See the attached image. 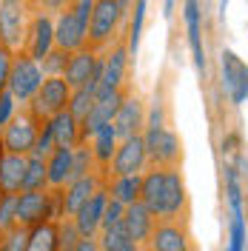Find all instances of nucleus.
I'll list each match as a JSON object with an SVG mask.
<instances>
[{"mask_svg":"<svg viewBox=\"0 0 248 251\" xmlns=\"http://www.w3.org/2000/svg\"><path fill=\"white\" fill-rule=\"evenodd\" d=\"M26 163L29 154H0V188L3 194H20L23 191V177H26Z\"/></svg>","mask_w":248,"mask_h":251,"instance_id":"412c9836","label":"nucleus"},{"mask_svg":"<svg viewBox=\"0 0 248 251\" xmlns=\"http://www.w3.org/2000/svg\"><path fill=\"white\" fill-rule=\"evenodd\" d=\"M149 166V149H146V137L134 134L128 140H120L117 151L111 157V166L106 177H125V174H143Z\"/></svg>","mask_w":248,"mask_h":251,"instance_id":"9d476101","label":"nucleus"},{"mask_svg":"<svg viewBox=\"0 0 248 251\" xmlns=\"http://www.w3.org/2000/svg\"><path fill=\"white\" fill-rule=\"evenodd\" d=\"M100 246L103 251H125L134 240L128 234V228H125V220L123 223H117V226H111V228H100Z\"/></svg>","mask_w":248,"mask_h":251,"instance_id":"c756f323","label":"nucleus"},{"mask_svg":"<svg viewBox=\"0 0 248 251\" xmlns=\"http://www.w3.org/2000/svg\"><path fill=\"white\" fill-rule=\"evenodd\" d=\"M188 211V194H186V180L177 169H163V186H160V197H157L154 214L157 220H180Z\"/></svg>","mask_w":248,"mask_h":251,"instance_id":"39448f33","label":"nucleus"},{"mask_svg":"<svg viewBox=\"0 0 248 251\" xmlns=\"http://www.w3.org/2000/svg\"><path fill=\"white\" fill-rule=\"evenodd\" d=\"M94 97L97 94L94 92H89L86 86H80V89H72V100H69V111L77 117L80 123L89 117V111H92V106H94Z\"/></svg>","mask_w":248,"mask_h":251,"instance_id":"473e14b6","label":"nucleus"},{"mask_svg":"<svg viewBox=\"0 0 248 251\" xmlns=\"http://www.w3.org/2000/svg\"><path fill=\"white\" fill-rule=\"evenodd\" d=\"M51 49H54V20L46 12L43 15H34L31 29H29V40H26V54L40 63Z\"/></svg>","mask_w":248,"mask_h":251,"instance_id":"a211bd4d","label":"nucleus"},{"mask_svg":"<svg viewBox=\"0 0 248 251\" xmlns=\"http://www.w3.org/2000/svg\"><path fill=\"white\" fill-rule=\"evenodd\" d=\"M69 100H72V86L66 83V77H46L40 92L34 94V100L29 103V109L34 111V117L40 123H46L54 114L69 109Z\"/></svg>","mask_w":248,"mask_h":251,"instance_id":"0eeeda50","label":"nucleus"},{"mask_svg":"<svg viewBox=\"0 0 248 251\" xmlns=\"http://www.w3.org/2000/svg\"><path fill=\"white\" fill-rule=\"evenodd\" d=\"M106 180H109V177L103 172H92V174H86V177H80V180H72V183L60 191L63 217H74L80 208L92 200L94 191H100V188L106 186Z\"/></svg>","mask_w":248,"mask_h":251,"instance_id":"f8f14e48","label":"nucleus"},{"mask_svg":"<svg viewBox=\"0 0 248 251\" xmlns=\"http://www.w3.org/2000/svg\"><path fill=\"white\" fill-rule=\"evenodd\" d=\"M63 217V197L54 188H40V191H20L17 194V223L20 226H37L46 220Z\"/></svg>","mask_w":248,"mask_h":251,"instance_id":"f257e3e1","label":"nucleus"},{"mask_svg":"<svg viewBox=\"0 0 248 251\" xmlns=\"http://www.w3.org/2000/svg\"><path fill=\"white\" fill-rule=\"evenodd\" d=\"M17 223V194H3V200H0V234H6V231H12Z\"/></svg>","mask_w":248,"mask_h":251,"instance_id":"c9c22d12","label":"nucleus"},{"mask_svg":"<svg viewBox=\"0 0 248 251\" xmlns=\"http://www.w3.org/2000/svg\"><path fill=\"white\" fill-rule=\"evenodd\" d=\"M146 249L149 251H194V243H191L186 223H180V220H157L154 234H151Z\"/></svg>","mask_w":248,"mask_h":251,"instance_id":"ddd939ff","label":"nucleus"},{"mask_svg":"<svg viewBox=\"0 0 248 251\" xmlns=\"http://www.w3.org/2000/svg\"><path fill=\"white\" fill-rule=\"evenodd\" d=\"M29 251H57V220H46L29 228Z\"/></svg>","mask_w":248,"mask_h":251,"instance_id":"bb28decb","label":"nucleus"},{"mask_svg":"<svg viewBox=\"0 0 248 251\" xmlns=\"http://www.w3.org/2000/svg\"><path fill=\"white\" fill-rule=\"evenodd\" d=\"M163 15H166V20L174 15V0H163Z\"/></svg>","mask_w":248,"mask_h":251,"instance_id":"a18cd8bd","label":"nucleus"},{"mask_svg":"<svg viewBox=\"0 0 248 251\" xmlns=\"http://www.w3.org/2000/svg\"><path fill=\"white\" fill-rule=\"evenodd\" d=\"M0 251H29V228L15 226L12 231L0 234Z\"/></svg>","mask_w":248,"mask_h":251,"instance_id":"f704fd0d","label":"nucleus"},{"mask_svg":"<svg viewBox=\"0 0 248 251\" xmlns=\"http://www.w3.org/2000/svg\"><path fill=\"white\" fill-rule=\"evenodd\" d=\"M37 6H43L49 12H63V9L72 6V0H37Z\"/></svg>","mask_w":248,"mask_h":251,"instance_id":"37998d69","label":"nucleus"},{"mask_svg":"<svg viewBox=\"0 0 248 251\" xmlns=\"http://www.w3.org/2000/svg\"><path fill=\"white\" fill-rule=\"evenodd\" d=\"M120 146V137L114 131V126L106 123L103 128H97L92 137V151H94V163H97V172L109 174V166H111V157Z\"/></svg>","mask_w":248,"mask_h":251,"instance_id":"b1692460","label":"nucleus"},{"mask_svg":"<svg viewBox=\"0 0 248 251\" xmlns=\"http://www.w3.org/2000/svg\"><path fill=\"white\" fill-rule=\"evenodd\" d=\"M0 200H3V188H0Z\"/></svg>","mask_w":248,"mask_h":251,"instance_id":"de8ad7c7","label":"nucleus"},{"mask_svg":"<svg viewBox=\"0 0 248 251\" xmlns=\"http://www.w3.org/2000/svg\"><path fill=\"white\" fill-rule=\"evenodd\" d=\"M15 114H17V100L12 97V92L6 89V92L0 94V131H3V126L9 123Z\"/></svg>","mask_w":248,"mask_h":251,"instance_id":"a19ab883","label":"nucleus"},{"mask_svg":"<svg viewBox=\"0 0 248 251\" xmlns=\"http://www.w3.org/2000/svg\"><path fill=\"white\" fill-rule=\"evenodd\" d=\"M12 63H15V51L0 43V94L9 89V75H12Z\"/></svg>","mask_w":248,"mask_h":251,"instance_id":"58836bf2","label":"nucleus"},{"mask_svg":"<svg viewBox=\"0 0 248 251\" xmlns=\"http://www.w3.org/2000/svg\"><path fill=\"white\" fill-rule=\"evenodd\" d=\"M106 205H109V188L103 186L100 191H94L92 200L74 214L80 234L83 237H97L100 234V226H103V214H106Z\"/></svg>","mask_w":248,"mask_h":251,"instance_id":"f3484780","label":"nucleus"},{"mask_svg":"<svg viewBox=\"0 0 248 251\" xmlns=\"http://www.w3.org/2000/svg\"><path fill=\"white\" fill-rule=\"evenodd\" d=\"M114 131L120 140H128L134 134H143V126H146V109H143V100L140 97H123L120 109L114 114Z\"/></svg>","mask_w":248,"mask_h":251,"instance_id":"2eb2a0df","label":"nucleus"},{"mask_svg":"<svg viewBox=\"0 0 248 251\" xmlns=\"http://www.w3.org/2000/svg\"><path fill=\"white\" fill-rule=\"evenodd\" d=\"M220 77H223V89L228 94L234 106H243L248 100V63L231 51V49H223L220 54Z\"/></svg>","mask_w":248,"mask_h":251,"instance_id":"1a4fd4ad","label":"nucleus"},{"mask_svg":"<svg viewBox=\"0 0 248 251\" xmlns=\"http://www.w3.org/2000/svg\"><path fill=\"white\" fill-rule=\"evenodd\" d=\"M146 6L149 0H137L134 3V17H131V26H128V57H137V49H140V37H143V23H146Z\"/></svg>","mask_w":248,"mask_h":251,"instance_id":"7c9ffc66","label":"nucleus"},{"mask_svg":"<svg viewBox=\"0 0 248 251\" xmlns=\"http://www.w3.org/2000/svg\"><path fill=\"white\" fill-rule=\"evenodd\" d=\"M40 128H43V123L34 117V111H31L29 106H23L9 123L3 126V131H0L3 151H12V154H31L34 146H37V137H40Z\"/></svg>","mask_w":248,"mask_h":251,"instance_id":"7ed1b4c3","label":"nucleus"},{"mask_svg":"<svg viewBox=\"0 0 248 251\" xmlns=\"http://www.w3.org/2000/svg\"><path fill=\"white\" fill-rule=\"evenodd\" d=\"M225 200L231 208V217H246L243 211V183H240V172L234 166H225Z\"/></svg>","mask_w":248,"mask_h":251,"instance_id":"c85d7f7f","label":"nucleus"},{"mask_svg":"<svg viewBox=\"0 0 248 251\" xmlns=\"http://www.w3.org/2000/svg\"><path fill=\"white\" fill-rule=\"evenodd\" d=\"M69 51H63V49H51L46 57L40 60V66H43V72H46V77H63L66 75V66H69Z\"/></svg>","mask_w":248,"mask_h":251,"instance_id":"72a5a7b5","label":"nucleus"},{"mask_svg":"<svg viewBox=\"0 0 248 251\" xmlns=\"http://www.w3.org/2000/svg\"><path fill=\"white\" fill-rule=\"evenodd\" d=\"M146 137V149H149V163L157 169H177L183 160V146L180 137L171 131L169 126H146L143 131Z\"/></svg>","mask_w":248,"mask_h":251,"instance_id":"423d86ee","label":"nucleus"},{"mask_svg":"<svg viewBox=\"0 0 248 251\" xmlns=\"http://www.w3.org/2000/svg\"><path fill=\"white\" fill-rule=\"evenodd\" d=\"M72 163H74V149H54L46 160L49 166V188L63 191L72 183Z\"/></svg>","mask_w":248,"mask_h":251,"instance_id":"393cba45","label":"nucleus"},{"mask_svg":"<svg viewBox=\"0 0 248 251\" xmlns=\"http://www.w3.org/2000/svg\"><path fill=\"white\" fill-rule=\"evenodd\" d=\"M125 66H128V49L125 46H114L109 57H103V80L97 94H109V92H120L125 80Z\"/></svg>","mask_w":248,"mask_h":251,"instance_id":"6ab92c4d","label":"nucleus"},{"mask_svg":"<svg viewBox=\"0 0 248 251\" xmlns=\"http://www.w3.org/2000/svg\"><path fill=\"white\" fill-rule=\"evenodd\" d=\"M86 43H89V23L72 6L63 9L57 23H54V46L69 51V54H74L80 49H86Z\"/></svg>","mask_w":248,"mask_h":251,"instance_id":"9b49d317","label":"nucleus"},{"mask_svg":"<svg viewBox=\"0 0 248 251\" xmlns=\"http://www.w3.org/2000/svg\"><path fill=\"white\" fill-rule=\"evenodd\" d=\"M49 126H51V134H54L57 149H74V146L83 143V123L69 109L60 111V114H54L49 120Z\"/></svg>","mask_w":248,"mask_h":251,"instance_id":"4be33fe9","label":"nucleus"},{"mask_svg":"<svg viewBox=\"0 0 248 251\" xmlns=\"http://www.w3.org/2000/svg\"><path fill=\"white\" fill-rule=\"evenodd\" d=\"M183 17H186V31H188V49L197 72L205 75V49H202V12L200 0H183Z\"/></svg>","mask_w":248,"mask_h":251,"instance_id":"dca6fc26","label":"nucleus"},{"mask_svg":"<svg viewBox=\"0 0 248 251\" xmlns=\"http://www.w3.org/2000/svg\"><path fill=\"white\" fill-rule=\"evenodd\" d=\"M72 251H103V246H100V240H97V237H83Z\"/></svg>","mask_w":248,"mask_h":251,"instance_id":"79ce46f5","label":"nucleus"},{"mask_svg":"<svg viewBox=\"0 0 248 251\" xmlns=\"http://www.w3.org/2000/svg\"><path fill=\"white\" fill-rule=\"evenodd\" d=\"M54 149H57V143H54L51 126H49V120H46V123H43V128H40V137H37V146H34V151H31V154H37V157H43V160H49Z\"/></svg>","mask_w":248,"mask_h":251,"instance_id":"4c0bfd02","label":"nucleus"},{"mask_svg":"<svg viewBox=\"0 0 248 251\" xmlns=\"http://www.w3.org/2000/svg\"><path fill=\"white\" fill-rule=\"evenodd\" d=\"M225 251H246V217H231L228 228V249Z\"/></svg>","mask_w":248,"mask_h":251,"instance_id":"e433bc0d","label":"nucleus"},{"mask_svg":"<svg viewBox=\"0 0 248 251\" xmlns=\"http://www.w3.org/2000/svg\"><path fill=\"white\" fill-rule=\"evenodd\" d=\"M223 151L225 154H240V134H228L223 140Z\"/></svg>","mask_w":248,"mask_h":251,"instance_id":"c03bdc74","label":"nucleus"},{"mask_svg":"<svg viewBox=\"0 0 248 251\" xmlns=\"http://www.w3.org/2000/svg\"><path fill=\"white\" fill-rule=\"evenodd\" d=\"M225 6H228V0H220V17H225Z\"/></svg>","mask_w":248,"mask_h":251,"instance_id":"49530a36","label":"nucleus"},{"mask_svg":"<svg viewBox=\"0 0 248 251\" xmlns=\"http://www.w3.org/2000/svg\"><path fill=\"white\" fill-rule=\"evenodd\" d=\"M154 226H157V217L140 200L125 205V228H128V234L137 246H149V240L154 234Z\"/></svg>","mask_w":248,"mask_h":251,"instance_id":"aec40b11","label":"nucleus"},{"mask_svg":"<svg viewBox=\"0 0 248 251\" xmlns=\"http://www.w3.org/2000/svg\"><path fill=\"white\" fill-rule=\"evenodd\" d=\"M123 97H125L123 92H109V94H97V97H94L92 111H89V117L83 120V143H89L97 128H103L106 123L114 120V114L120 109Z\"/></svg>","mask_w":248,"mask_h":251,"instance_id":"4468645a","label":"nucleus"},{"mask_svg":"<svg viewBox=\"0 0 248 251\" xmlns=\"http://www.w3.org/2000/svg\"><path fill=\"white\" fill-rule=\"evenodd\" d=\"M123 220H125V205L109 197V205H106V214H103V226L100 228H111V226H117Z\"/></svg>","mask_w":248,"mask_h":251,"instance_id":"ea45409f","label":"nucleus"},{"mask_svg":"<svg viewBox=\"0 0 248 251\" xmlns=\"http://www.w3.org/2000/svg\"><path fill=\"white\" fill-rule=\"evenodd\" d=\"M40 188H49V166L43 157L29 154L26 177H23V191H40Z\"/></svg>","mask_w":248,"mask_h":251,"instance_id":"cd10ccee","label":"nucleus"},{"mask_svg":"<svg viewBox=\"0 0 248 251\" xmlns=\"http://www.w3.org/2000/svg\"><path fill=\"white\" fill-rule=\"evenodd\" d=\"M80 240H83V234H80L74 217L57 220V251H72Z\"/></svg>","mask_w":248,"mask_h":251,"instance_id":"2f4dec72","label":"nucleus"},{"mask_svg":"<svg viewBox=\"0 0 248 251\" xmlns=\"http://www.w3.org/2000/svg\"><path fill=\"white\" fill-rule=\"evenodd\" d=\"M109 197L117 200L123 205H131L140 200V191H143V174H125V177H111L109 183Z\"/></svg>","mask_w":248,"mask_h":251,"instance_id":"a878e982","label":"nucleus"},{"mask_svg":"<svg viewBox=\"0 0 248 251\" xmlns=\"http://www.w3.org/2000/svg\"><path fill=\"white\" fill-rule=\"evenodd\" d=\"M43 80H46V72H43V66L34 57H29L26 51L15 54L12 75H9V92H12V97L20 106H29L31 100H34V94L40 92Z\"/></svg>","mask_w":248,"mask_h":251,"instance_id":"20e7f679","label":"nucleus"},{"mask_svg":"<svg viewBox=\"0 0 248 251\" xmlns=\"http://www.w3.org/2000/svg\"><path fill=\"white\" fill-rule=\"evenodd\" d=\"M123 15V3L120 0H94L92 23H89V43L94 51L106 49L114 40V31Z\"/></svg>","mask_w":248,"mask_h":251,"instance_id":"6e6552de","label":"nucleus"},{"mask_svg":"<svg viewBox=\"0 0 248 251\" xmlns=\"http://www.w3.org/2000/svg\"><path fill=\"white\" fill-rule=\"evenodd\" d=\"M97 51L94 49H80V51H74L72 57H69V66H66V83L72 86V89H80V86H86L89 83V77H92L94 66H97Z\"/></svg>","mask_w":248,"mask_h":251,"instance_id":"5701e85b","label":"nucleus"},{"mask_svg":"<svg viewBox=\"0 0 248 251\" xmlns=\"http://www.w3.org/2000/svg\"><path fill=\"white\" fill-rule=\"evenodd\" d=\"M31 20L29 0H0V43L20 54L29 40Z\"/></svg>","mask_w":248,"mask_h":251,"instance_id":"f03ea898","label":"nucleus"}]
</instances>
